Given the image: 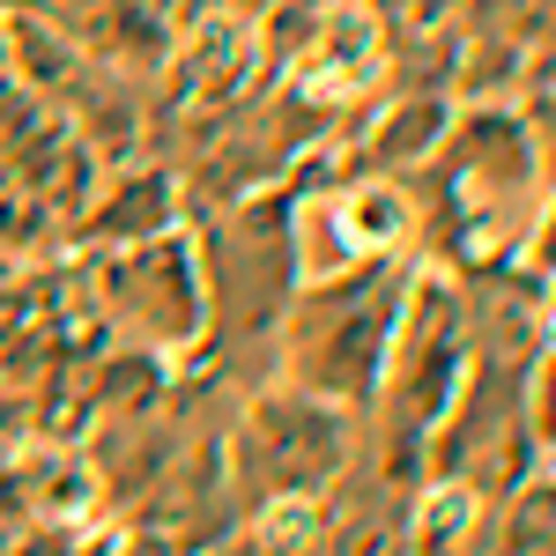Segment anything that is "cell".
<instances>
[{
	"mask_svg": "<svg viewBox=\"0 0 556 556\" xmlns=\"http://www.w3.org/2000/svg\"><path fill=\"white\" fill-rule=\"evenodd\" d=\"M401 186L424 193L416 238H430L445 267L513 260L542 208V141H527V127H513L505 112H468Z\"/></svg>",
	"mask_w": 556,
	"mask_h": 556,
	"instance_id": "cell-1",
	"label": "cell"
},
{
	"mask_svg": "<svg viewBox=\"0 0 556 556\" xmlns=\"http://www.w3.org/2000/svg\"><path fill=\"white\" fill-rule=\"evenodd\" d=\"M201 342L223 356L230 379L275 371V334L298 298V201L290 193H245L201 223Z\"/></svg>",
	"mask_w": 556,
	"mask_h": 556,
	"instance_id": "cell-2",
	"label": "cell"
},
{
	"mask_svg": "<svg viewBox=\"0 0 556 556\" xmlns=\"http://www.w3.org/2000/svg\"><path fill=\"white\" fill-rule=\"evenodd\" d=\"M416 282V260L386 253V260H349L327 267L319 282H298V298L282 312V334H275V371L298 393H319L349 416L371 408L386 371V342H393V319L401 298Z\"/></svg>",
	"mask_w": 556,
	"mask_h": 556,
	"instance_id": "cell-3",
	"label": "cell"
},
{
	"mask_svg": "<svg viewBox=\"0 0 556 556\" xmlns=\"http://www.w3.org/2000/svg\"><path fill=\"white\" fill-rule=\"evenodd\" d=\"M356 424L334 401L319 393H298V386H267L253 393L238 416H230V438H223V505H230V527L260 505H282V497H319L334 475H342L349 445H356Z\"/></svg>",
	"mask_w": 556,
	"mask_h": 556,
	"instance_id": "cell-4",
	"label": "cell"
},
{
	"mask_svg": "<svg viewBox=\"0 0 556 556\" xmlns=\"http://www.w3.org/2000/svg\"><path fill=\"white\" fill-rule=\"evenodd\" d=\"M104 298L119 312L134 342L149 349H193L201 342V267H193V245L156 230L141 245H112L104 260Z\"/></svg>",
	"mask_w": 556,
	"mask_h": 556,
	"instance_id": "cell-5",
	"label": "cell"
},
{
	"mask_svg": "<svg viewBox=\"0 0 556 556\" xmlns=\"http://www.w3.org/2000/svg\"><path fill=\"white\" fill-rule=\"evenodd\" d=\"M172 178L164 172H127L97 208H89L83 238L89 245H141V238H156V230H172Z\"/></svg>",
	"mask_w": 556,
	"mask_h": 556,
	"instance_id": "cell-6",
	"label": "cell"
},
{
	"mask_svg": "<svg viewBox=\"0 0 556 556\" xmlns=\"http://www.w3.org/2000/svg\"><path fill=\"white\" fill-rule=\"evenodd\" d=\"M208 556H245V542H238V527H230V534H223V542H215Z\"/></svg>",
	"mask_w": 556,
	"mask_h": 556,
	"instance_id": "cell-7",
	"label": "cell"
},
{
	"mask_svg": "<svg viewBox=\"0 0 556 556\" xmlns=\"http://www.w3.org/2000/svg\"><path fill=\"white\" fill-rule=\"evenodd\" d=\"M15 8H38V0H0V15H15Z\"/></svg>",
	"mask_w": 556,
	"mask_h": 556,
	"instance_id": "cell-8",
	"label": "cell"
},
{
	"mask_svg": "<svg viewBox=\"0 0 556 556\" xmlns=\"http://www.w3.org/2000/svg\"><path fill=\"white\" fill-rule=\"evenodd\" d=\"M38 8H52V0H38Z\"/></svg>",
	"mask_w": 556,
	"mask_h": 556,
	"instance_id": "cell-9",
	"label": "cell"
}]
</instances>
